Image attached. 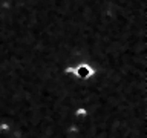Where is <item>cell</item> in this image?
Returning a JSON list of instances; mask_svg holds the SVG:
<instances>
[{"instance_id": "obj_1", "label": "cell", "mask_w": 147, "mask_h": 138, "mask_svg": "<svg viewBox=\"0 0 147 138\" xmlns=\"http://www.w3.org/2000/svg\"><path fill=\"white\" fill-rule=\"evenodd\" d=\"M96 75L95 68L90 63H80L75 66V77L80 80H90Z\"/></svg>"}, {"instance_id": "obj_2", "label": "cell", "mask_w": 147, "mask_h": 138, "mask_svg": "<svg viewBox=\"0 0 147 138\" xmlns=\"http://www.w3.org/2000/svg\"><path fill=\"white\" fill-rule=\"evenodd\" d=\"M12 131V123L8 120H2L0 121V133H9Z\"/></svg>"}]
</instances>
